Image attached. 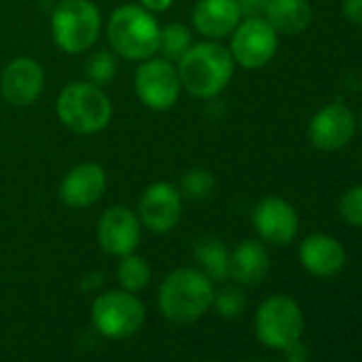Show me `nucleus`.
Instances as JSON below:
<instances>
[{"mask_svg": "<svg viewBox=\"0 0 362 362\" xmlns=\"http://www.w3.org/2000/svg\"><path fill=\"white\" fill-rule=\"evenodd\" d=\"M175 66L181 88L194 98L209 100L228 88L237 64L228 47H224L220 41L205 39L201 43H192V47L179 58Z\"/></svg>", "mask_w": 362, "mask_h": 362, "instance_id": "obj_1", "label": "nucleus"}, {"mask_svg": "<svg viewBox=\"0 0 362 362\" xmlns=\"http://www.w3.org/2000/svg\"><path fill=\"white\" fill-rule=\"evenodd\" d=\"M107 41L115 56L143 62L158 54L160 24L141 5H122L107 22Z\"/></svg>", "mask_w": 362, "mask_h": 362, "instance_id": "obj_2", "label": "nucleus"}, {"mask_svg": "<svg viewBox=\"0 0 362 362\" xmlns=\"http://www.w3.org/2000/svg\"><path fill=\"white\" fill-rule=\"evenodd\" d=\"M214 284L197 269L170 271L158 292L160 309L166 320L177 324H188L199 320L214 305Z\"/></svg>", "mask_w": 362, "mask_h": 362, "instance_id": "obj_3", "label": "nucleus"}, {"mask_svg": "<svg viewBox=\"0 0 362 362\" xmlns=\"http://www.w3.org/2000/svg\"><path fill=\"white\" fill-rule=\"evenodd\" d=\"M58 119L75 134H96L111 122V98L100 86L90 81H73L62 88L56 103Z\"/></svg>", "mask_w": 362, "mask_h": 362, "instance_id": "obj_4", "label": "nucleus"}, {"mask_svg": "<svg viewBox=\"0 0 362 362\" xmlns=\"http://www.w3.org/2000/svg\"><path fill=\"white\" fill-rule=\"evenodd\" d=\"M103 18L90 0H62L52 13V35L66 54L88 52L100 37Z\"/></svg>", "mask_w": 362, "mask_h": 362, "instance_id": "obj_5", "label": "nucleus"}, {"mask_svg": "<svg viewBox=\"0 0 362 362\" xmlns=\"http://www.w3.org/2000/svg\"><path fill=\"white\" fill-rule=\"evenodd\" d=\"M256 334L267 347L286 349L296 343L305 328V317L298 303L292 296H269L256 311Z\"/></svg>", "mask_w": 362, "mask_h": 362, "instance_id": "obj_6", "label": "nucleus"}, {"mask_svg": "<svg viewBox=\"0 0 362 362\" xmlns=\"http://www.w3.org/2000/svg\"><path fill=\"white\" fill-rule=\"evenodd\" d=\"M92 320L100 334L109 339H126L143 326L145 307L132 292L109 290L94 300Z\"/></svg>", "mask_w": 362, "mask_h": 362, "instance_id": "obj_7", "label": "nucleus"}, {"mask_svg": "<svg viewBox=\"0 0 362 362\" xmlns=\"http://www.w3.org/2000/svg\"><path fill=\"white\" fill-rule=\"evenodd\" d=\"M279 47V35L271 28V24L264 18L247 16L239 22V26L230 35V54L235 64L258 71L267 66Z\"/></svg>", "mask_w": 362, "mask_h": 362, "instance_id": "obj_8", "label": "nucleus"}, {"mask_svg": "<svg viewBox=\"0 0 362 362\" xmlns=\"http://www.w3.org/2000/svg\"><path fill=\"white\" fill-rule=\"evenodd\" d=\"M134 90L139 100L151 111H168L181 94L177 66L164 58H147L134 73Z\"/></svg>", "mask_w": 362, "mask_h": 362, "instance_id": "obj_9", "label": "nucleus"}, {"mask_svg": "<svg viewBox=\"0 0 362 362\" xmlns=\"http://www.w3.org/2000/svg\"><path fill=\"white\" fill-rule=\"evenodd\" d=\"M184 211V197L170 181H153L139 199V220L151 233L164 235L173 230Z\"/></svg>", "mask_w": 362, "mask_h": 362, "instance_id": "obj_10", "label": "nucleus"}, {"mask_svg": "<svg viewBox=\"0 0 362 362\" xmlns=\"http://www.w3.org/2000/svg\"><path fill=\"white\" fill-rule=\"evenodd\" d=\"M358 122L354 111L343 103L324 105L309 122V141L315 149H343L356 134Z\"/></svg>", "mask_w": 362, "mask_h": 362, "instance_id": "obj_11", "label": "nucleus"}, {"mask_svg": "<svg viewBox=\"0 0 362 362\" xmlns=\"http://www.w3.org/2000/svg\"><path fill=\"white\" fill-rule=\"evenodd\" d=\"M141 220L139 216L122 205L109 207L100 218L96 226V239L98 245L109 256H128L134 254V250L141 243Z\"/></svg>", "mask_w": 362, "mask_h": 362, "instance_id": "obj_12", "label": "nucleus"}, {"mask_svg": "<svg viewBox=\"0 0 362 362\" xmlns=\"http://www.w3.org/2000/svg\"><path fill=\"white\" fill-rule=\"evenodd\" d=\"M258 237L271 245H288L298 235V214L296 209L279 197H264L252 216Z\"/></svg>", "mask_w": 362, "mask_h": 362, "instance_id": "obj_13", "label": "nucleus"}, {"mask_svg": "<svg viewBox=\"0 0 362 362\" xmlns=\"http://www.w3.org/2000/svg\"><path fill=\"white\" fill-rule=\"evenodd\" d=\"M45 88L43 66L33 58L11 60L0 77V94L13 107L33 105Z\"/></svg>", "mask_w": 362, "mask_h": 362, "instance_id": "obj_14", "label": "nucleus"}, {"mask_svg": "<svg viewBox=\"0 0 362 362\" xmlns=\"http://www.w3.org/2000/svg\"><path fill=\"white\" fill-rule=\"evenodd\" d=\"M107 190V173L96 162H81L73 166L60 184V199L71 209H86L96 205Z\"/></svg>", "mask_w": 362, "mask_h": 362, "instance_id": "obj_15", "label": "nucleus"}, {"mask_svg": "<svg viewBox=\"0 0 362 362\" xmlns=\"http://www.w3.org/2000/svg\"><path fill=\"white\" fill-rule=\"evenodd\" d=\"M243 18L239 0H199L192 11L194 30L207 41H222L233 35Z\"/></svg>", "mask_w": 362, "mask_h": 362, "instance_id": "obj_16", "label": "nucleus"}, {"mask_svg": "<svg viewBox=\"0 0 362 362\" xmlns=\"http://www.w3.org/2000/svg\"><path fill=\"white\" fill-rule=\"evenodd\" d=\"M298 260L307 273L315 277H332L345 267V250L334 237L315 233L303 239Z\"/></svg>", "mask_w": 362, "mask_h": 362, "instance_id": "obj_17", "label": "nucleus"}, {"mask_svg": "<svg viewBox=\"0 0 362 362\" xmlns=\"http://www.w3.org/2000/svg\"><path fill=\"white\" fill-rule=\"evenodd\" d=\"M269 252L260 241H241L230 252V277L239 286H258L269 273Z\"/></svg>", "mask_w": 362, "mask_h": 362, "instance_id": "obj_18", "label": "nucleus"}, {"mask_svg": "<svg viewBox=\"0 0 362 362\" xmlns=\"http://www.w3.org/2000/svg\"><path fill=\"white\" fill-rule=\"evenodd\" d=\"M262 13L271 28L286 37L305 33L313 20V9L307 0H269Z\"/></svg>", "mask_w": 362, "mask_h": 362, "instance_id": "obj_19", "label": "nucleus"}, {"mask_svg": "<svg viewBox=\"0 0 362 362\" xmlns=\"http://www.w3.org/2000/svg\"><path fill=\"white\" fill-rule=\"evenodd\" d=\"M194 256L211 281H224L230 277V250L220 239H203L197 243Z\"/></svg>", "mask_w": 362, "mask_h": 362, "instance_id": "obj_20", "label": "nucleus"}, {"mask_svg": "<svg viewBox=\"0 0 362 362\" xmlns=\"http://www.w3.org/2000/svg\"><path fill=\"white\" fill-rule=\"evenodd\" d=\"M190 47H192V30L186 24L170 22L166 26H160V43H158L160 58L177 64L179 58Z\"/></svg>", "mask_w": 362, "mask_h": 362, "instance_id": "obj_21", "label": "nucleus"}, {"mask_svg": "<svg viewBox=\"0 0 362 362\" xmlns=\"http://www.w3.org/2000/svg\"><path fill=\"white\" fill-rule=\"evenodd\" d=\"M216 190V177L209 168L194 166L188 168L179 179V192L188 201H205Z\"/></svg>", "mask_w": 362, "mask_h": 362, "instance_id": "obj_22", "label": "nucleus"}, {"mask_svg": "<svg viewBox=\"0 0 362 362\" xmlns=\"http://www.w3.org/2000/svg\"><path fill=\"white\" fill-rule=\"evenodd\" d=\"M151 279V269L147 264V260H143L141 256L128 254L122 256L119 264H117V281L122 286V290L126 292H139L143 290Z\"/></svg>", "mask_w": 362, "mask_h": 362, "instance_id": "obj_23", "label": "nucleus"}, {"mask_svg": "<svg viewBox=\"0 0 362 362\" xmlns=\"http://www.w3.org/2000/svg\"><path fill=\"white\" fill-rule=\"evenodd\" d=\"M86 81L105 88L117 73V58L111 49H98L86 60Z\"/></svg>", "mask_w": 362, "mask_h": 362, "instance_id": "obj_24", "label": "nucleus"}, {"mask_svg": "<svg viewBox=\"0 0 362 362\" xmlns=\"http://www.w3.org/2000/svg\"><path fill=\"white\" fill-rule=\"evenodd\" d=\"M214 305L218 309V313L226 320H235L245 311V294L235 288V286H226L224 290H220L214 296Z\"/></svg>", "mask_w": 362, "mask_h": 362, "instance_id": "obj_25", "label": "nucleus"}, {"mask_svg": "<svg viewBox=\"0 0 362 362\" xmlns=\"http://www.w3.org/2000/svg\"><path fill=\"white\" fill-rule=\"evenodd\" d=\"M339 216L347 226L362 228V184L343 192L339 201Z\"/></svg>", "mask_w": 362, "mask_h": 362, "instance_id": "obj_26", "label": "nucleus"}, {"mask_svg": "<svg viewBox=\"0 0 362 362\" xmlns=\"http://www.w3.org/2000/svg\"><path fill=\"white\" fill-rule=\"evenodd\" d=\"M286 354V360L284 362H309V351H307V345L298 339L296 343L288 345L284 349Z\"/></svg>", "mask_w": 362, "mask_h": 362, "instance_id": "obj_27", "label": "nucleus"}, {"mask_svg": "<svg viewBox=\"0 0 362 362\" xmlns=\"http://www.w3.org/2000/svg\"><path fill=\"white\" fill-rule=\"evenodd\" d=\"M343 16L351 24L362 26V0H343Z\"/></svg>", "mask_w": 362, "mask_h": 362, "instance_id": "obj_28", "label": "nucleus"}, {"mask_svg": "<svg viewBox=\"0 0 362 362\" xmlns=\"http://www.w3.org/2000/svg\"><path fill=\"white\" fill-rule=\"evenodd\" d=\"M269 0H239L241 5V11L247 13V16H256V13H262L264 7H267Z\"/></svg>", "mask_w": 362, "mask_h": 362, "instance_id": "obj_29", "label": "nucleus"}, {"mask_svg": "<svg viewBox=\"0 0 362 362\" xmlns=\"http://www.w3.org/2000/svg\"><path fill=\"white\" fill-rule=\"evenodd\" d=\"M173 5V0H141V7L147 9L149 13H162L168 11Z\"/></svg>", "mask_w": 362, "mask_h": 362, "instance_id": "obj_30", "label": "nucleus"}, {"mask_svg": "<svg viewBox=\"0 0 362 362\" xmlns=\"http://www.w3.org/2000/svg\"><path fill=\"white\" fill-rule=\"evenodd\" d=\"M358 124L362 126V111H360V119H358Z\"/></svg>", "mask_w": 362, "mask_h": 362, "instance_id": "obj_31", "label": "nucleus"}, {"mask_svg": "<svg viewBox=\"0 0 362 362\" xmlns=\"http://www.w3.org/2000/svg\"><path fill=\"white\" fill-rule=\"evenodd\" d=\"M360 162H362V158H360Z\"/></svg>", "mask_w": 362, "mask_h": 362, "instance_id": "obj_32", "label": "nucleus"}]
</instances>
